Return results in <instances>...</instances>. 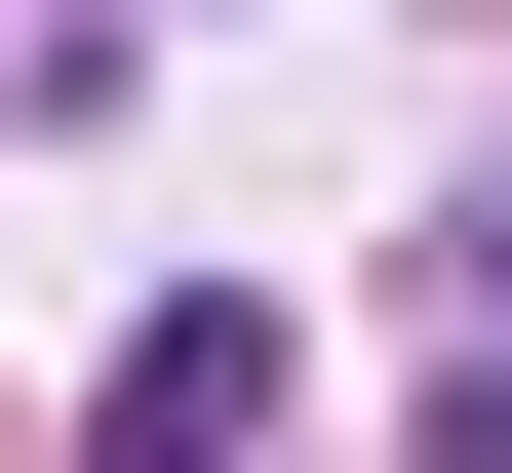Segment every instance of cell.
<instances>
[{
  "mask_svg": "<svg viewBox=\"0 0 512 473\" xmlns=\"http://www.w3.org/2000/svg\"><path fill=\"white\" fill-rule=\"evenodd\" d=\"M276 395H316V316H276V276H197V316H119V395H79V473H237Z\"/></svg>",
  "mask_w": 512,
  "mask_h": 473,
  "instance_id": "cell-1",
  "label": "cell"
}]
</instances>
